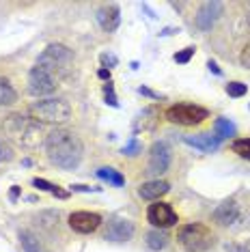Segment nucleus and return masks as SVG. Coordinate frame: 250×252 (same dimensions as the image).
I'll return each mask as SVG.
<instances>
[{
	"label": "nucleus",
	"mask_w": 250,
	"mask_h": 252,
	"mask_svg": "<svg viewBox=\"0 0 250 252\" xmlns=\"http://www.w3.org/2000/svg\"><path fill=\"white\" fill-rule=\"evenodd\" d=\"M97 78H101V80H108V82H110L112 73H110V69H104V67H101V69L97 71Z\"/></svg>",
	"instance_id": "nucleus-36"
},
{
	"label": "nucleus",
	"mask_w": 250,
	"mask_h": 252,
	"mask_svg": "<svg viewBox=\"0 0 250 252\" xmlns=\"http://www.w3.org/2000/svg\"><path fill=\"white\" fill-rule=\"evenodd\" d=\"M207 67H209V71H214V73H216V76H222V71H220V67L216 65V61H209V63H207Z\"/></svg>",
	"instance_id": "nucleus-37"
},
{
	"label": "nucleus",
	"mask_w": 250,
	"mask_h": 252,
	"mask_svg": "<svg viewBox=\"0 0 250 252\" xmlns=\"http://www.w3.org/2000/svg\"><path fill=\"white\" fill-rule=\"evenodd\" d=\"M246 93H248V87L244 82H237V80H235V82L226 84V95H229V97H244Z\"/></svg>",
	"instance_id": "nucleus-27"
},
{
	"label": "nucleus",
	"mask_w": 250,
	"mask_h": 252,
	"mask_svg": "<svg viewBox=\"0 0 250 252\" xmlns=\"http://www.w3.org/2000/svg\"><path fill=\"white\" fill-rule=\"evenodd\" d=\"M121 153H123V156H127V158H136V156H140V153H143V142L136 138V136H132L127 145H125V147L121 149Z\"/></svg>",
	"instance_id": "nucleus-25"
},
{
	"label": "nucleus",
	"mask_w": 250,
	"mask_h": 252,
	"mask_svg": "<svg viewBox=\"0 0 250 252\" xmlns=\"http://www.w3.org/2000/svg\"><path fill=\"white\" fill-rule=\"evenodd\" d=\"M99 61H101V65H104V69H110V67H117V63L119 59L115 54H110V52H104L99 56Z\"/></svg>",
	"instance_id": "nucleus-30"
},
{
	"label": "nucleus",
	"mask_w": 250,
	"mask_h": 252,
	"mask_svg": "<svg viewBox=\"0 0 250 252\" xmlns=\"http://www.w3.org/2000/svg\"><path fill=\"white\" fill-rule=\"evenodd\" d=\"M18 101V93L11 87V82L7 78L0 76V106H11Z\"/></svg>",
	"instance_id": "nucleus-20"
},
{
	"label": "nucleus",
	"mask_w": 250,
	"mask_h": 252,
	"mask_svg": "<svg viewBox=\"0 0 250 252\" xmlns=\"http://www.w3.org/2000/svg\"><path fill=\"white\" fill-rule=\"evenodd\" d=\"M20 242H22V246H24L26 252H41L39 239L31 231H20Z\"/></svg>",
	"instance_id": "nucleus-23"
},
{
	"label": "nucleus",
	"mask_w": 250,
	"mask_h": 252,
	"mask_svg": "<svg viewBox=\"0 0 250 252\" xmlns=\"http://www.w3.org/2000/svg\"><path fill=\"white\" fill-rule=\"evenodd\" d=\"M97 22L101 26V31L106 32H115L119 24H121V11L117 4H104L97 9Z\"/></svg>",
	"instance_id": "nucleus-15"
},
{
	"label": "nucleus",
	"mask_w": 250,
	"mask_h": 252,
	"mask_svg": "<svg viewBox=\"0 0 250 252\" xmlns=\"http://www.w3.org/2000/svg\"><path fill=\"white\" fill-rule=\"evenodd\" d=\"M138 93H140V95L151 97V99H164V95H160V93H153V91H151V89H147V87H140V89H138Z\"/></svg>",
	"instance_id": "nucleus-34"
},
{
	"label": "nucleus",
	"mask_w": 250,
	"mask_h": 252,
	"mask_svg": "<svg viewBox=\"0 0 250 252\" xmlns=\"http://www.w3.org/2000/svg\"><path fill=\"white\" fill-rule=\"evenodd\" d=\"M240 218V205H237L235 198H229V200H222L218 207L214 209L212 214V220L220 226H231L233 222Z\"/></svg>",
	"instance_id": "nucleus-13"
},
{
	"label": "nucleus",
	"mask_w": 250,
	"mask_h": 252,
	"mask_svg": "<svg viewBox=\"0 0 250 252\" xmlns=\"http://www.w3.org/2000/svg\"><path fill=\"white\" fill-rule=\"evenodd\" d=\"M45 153L54 166H59L62 170H73L82 162L84 145L78 134L59 127L45 136Z\"/></svg>",
	"instance_id": "nucleus-1"
},
{
	"label": "nucleus",
	"mask_w": 250,
	"mask_h": 252,
	"mask_svg": "<svg viewBox=\"0 0 250 252\" xmlns=\"http://www.w3.org/2000/svg\"><path fill=\"white\" fill-rule=\"evenodd\" d=\"M32 186L39 188V190H43V192H50L52 196L61 198V200L69 198V192H67V190H61L59 186H54V183H50V181H45V179H39V177H35V179H32Z\"/></svg>",
	"instance_id": "nucleus-22"
},
{
	"label": "nucleus",
	"mask_w": 250,
	"mask_h": 252,
	"mask_svg": "<svg viewBox=\"0 0 250 252\" xmlns=\"http://www.w3.org/2000/svg\"><path fill=\"white\" fill-rule=\"evenodd\" d=\"M104 99H106L108 106L119 108V101H117V95H115V87H112V82H106L104 84Z\"/></svg>",
	"instance_id": "nucleus-29"
},
{
	"label": "nucleus",
	"mask_w": 250,
	"mask_h": 252,
	"mask_svg": "<svg viewBox=\"0 0 250 252\" xmlns=\"http://www.w3.org/2000/svg\"><path fill=\"white\" fill-rule=\"evenodd\" d=\"M177 242L186 252H207L216 246V235L209 226L192 222V224H184L177 231Z\"/></svg>",
	"instance_id": "nucleus-3"
},
{
	"label": "nucleus",
	"mask_w": 250,
	"mask_h": 252,
	"mask_svg": "<svg viewBox=\"0 0 250 252\" xmlns=\"http://www.w3.org/2000/svg\"><path fill=\"white\" fill-rule=\"evenodd\" d=\"M71 192H101V188H93V186H82V183H73Z\"/></svg>",
	"instance_id": "nucleus-33"
},
{
	"label": "nucleus",
	"mask_w": 250,
	"mask_h": 252,
	"mask_svg": "<svg viewBox=\"0 0 250 252\" xmlns=\"http://www.w3.org/2000/svg\"><path fill=\"white\" fill-rule=\"evenodd\" d=\"M184 142L190 147L198 149L203 153H212L220 147V140L214 134H196V136H184Z\"/></svg>",
	"instance_id": "nucleus-16"
},
{
	"label": "nucleus",
	"mask_w": 250,
	"mask_h": 252,
	"mask_svg": "<svg viewBox=\"0 0 250 252\" xmlns=\"http://www.w3.org/2000/svg\"><path fill=\"white\" fill-rule=\"evenodd\" d=\"M231 151L244 159H250V138H237L231 142Z\"/></svg>",
	"instance_id": "nucleus-24"
},
{
	"label": "nucleus",
	"mask_w": 250,
	"mask_h": 252,
	"mask_svg": "<svg viewBox=\"0 0 250 252\" xmlns=\"http://www.w3.org/2000/svg\"><path fill=\"white\" fill-rule=\"evenodd\" d=\"M147 220L153 224V228H162L164 231V228H170V226L177 224L179 218L168 203L156 200V203L149 205V209H147Z\"/></svg>",
	"instance_id": "nucleus-9"
},
{
	"label": "nucleus",
	"mask_w": 250,
	"mask_h": 252,
	"mask_svg": "<svg viewBox=\"0 0 250 252\" xmlns=\"http://www.w3.org/2000/svg\"><path fill=\"white\" fill-rule=\"evenodd\" d=\"M37 65L43 67V69L48 73H52V76H56V73H67L73 65V52L62 43H50L48 48L39 54Z\"/></svg>",
	"instance_id": "nucleus-5"
},
{
	"label": "nucleus",
	"mask_w": 250,
	"mask_h": 252,
	"mask_svg": "<svg viewBox=\"0 0 250 252\" xmlns=\"http://www.w3.org/2000/svg\"><path fill=\"white\" fill-rule=\"evenodd\" d=\"M13 158H15L13 147H11L7 140H0V164H2V162H11Z\"/></svg>",
	"instance_id": "nucleus-28"
},
{
	"label": "nucleus",
	"mask_w": 250,
	"mask_h": 252,
	"mask_svg": "<svg viewBox=\"0 0 250 252\" xmlns=\"http://www.w3.org/2000/svg\"><path fill=\"white\" fill-rule=\"evenodd\" d=\"M97 177H99L101 181H108L110 186H115V188L125 186V177L119 173V170L110 168V166H104V168H99V170H97Z\"/></svg>",
	"instance_id": "nucleus-21"
},
{
	"label": "nucleus",
	"mask_w": 250,
	"mask_h": 252,
	"mask_svg": "<svg viewBox=\"0 0 250 252\" xmlns=\"http://www.w3.org/2000/svg\"><path fill=\"white\" fill-rule=\"evenodd\" d=\"M209 117V110L196 104H175L166 110V119L177 125H198Z\"/></svg>",
	"instance_id": "nucleus-6"
},
{
	"label": "nucleus",
	"mask_w": 250,
	"mask_h": 252,
	"mask_svg": "<svg viewBox=\"0 0 250 252\" xmlns=\"http://www.w3.org/2000/svg\"><path fill=\"white\" fill-rule=\"evenodd\" d=\"M168 239H170V235L166 231H162V228H151V231L147 233V246H149L151 250H156V252L166 248Z\"/></svg>",
	"instance_id": "nucleus-18"
},
{
	"label": "nucleus",
	"mask_w": 250,
	"mask_h": 252,
	"mask_svg": "<svg viewBox=\"0 0 250 252\" xmlns=\"http://www.w3.org/2000/svg\"><path fill=\"white\" fill-rule=\"evenodd\" d=\"M235 125H233L229 119H224V117H220V119H216L214 121V136L218 138L220 142L226 140V138H233L235 136Z\"/></svg>",
	"instance_id": "nucleus-19"
},
{
	"label": "nucleus",
	"mask_w": 250,
	"mask_h": 252,
	"mask_svg": "<svg viewBox=\"0 0 250 252\" xmlns=\"http://www.w3.org/2000/svg\"><path fill=\"white\" fill-rule=\"evenodd\" d=\"M224 11V4L218 2V0H207L203 2L196 11V18H194V24L198 31H212V26L218 22V18L222 15Z\"/></svg>",
	"instance_id": "nucleus-11"
},
{
	"label": "nucleus",
	"mask_w": 250,
	"mask_h": 252,
	"mask_svg": "<svg viewBox=\"0 0 250 252\" xmlns=\"http://www.w3.org/2000/svg\"><path fill=\"white\" fill-rule=\"evenodd\" d=\"M69 226L80 235H89L101 226V216L93 211H73L69 216Z\"/></svg>",
	"instance_id": "nucleus-12"
},
{
	"label": "nucleus",
	"mask_w": 250,
	"mask_h": 252,
	"mask_svg": "<svg viewBox=\"0 0 250 252\" xmlns=\"http://www.w3.org/2000/svg\"><path fill=\"white\" fill-rule=\"evenodd\" d=\"M194 52H196L194 45H188V48H184V50H179V52L173 54V61L179 63V65H186V63H190V59L194 56Z\"/></svg>",
	"instance_id": "nucleus-26"
},
{
	"label": "nucleus",
	"mask_w": 250,
	"mask_h": 252,
	"mask_svg": "<svg viewBox=\"0 0 250 252\" xmlns=\"http://www.w3.org/2000/svg\"><path fill=\"white\" fill-rule=\"evenodd\" d=\"M20 190H22L20 186H11V192H9V198H11V203H15V200H18V196H20Z\"/></svg>",
	"instance_id": "nucleus-35"
},
{
	"label": "nucleus",
	"mask_w": 250,
	"mask_h": 252,
	"mask_svg": "<svg viewBox=\"0 0 250 252\" xmlns=\"http://www.w3.org/2000/svg\"><path fill=\"white\" fill-rule=\"evenodd\" d=\"M170 159H173V151H170V147L166 142L164 140L153 142L149 149V162H147L145 173L149 177H157V179H160V175H164L168 170Z\"/></svg>",
	"instance_id": "nucleus-7"
},
{
	"label": "nucleus",
	"mask_w": 250,
	"mask_h": 252,
	"mask_svg": "<svg viewBox=\"0 0 250 252\" xmlns=\"http://www.w3.org/2000/svg\"><path fill=\"white\" fill-rule=\"evenodd\" d=\"M157 117H160V112H157L156 106L145 108V110L138 114V119H136L134 129L136 131H140V129H153V127H156V123H157Z\"/></svg>",
	"instance_id": "nucleus-17"
},
{
	"label": "nucleus",
	"mask_w": 250,
	"mask_h": 252,
	"mask_svg": "<svg viewBox=\"0 0 250 252\" xmlns=\"http://www.w3.org/2000/svg\"><path fill=\"white\" fill-rule=\"evenodd\" d=\"M2 131L9 136L13 142H18L24 149H35L43 136V125L35 119L22 117V114H11L4 119Z\"/></svg>",
	"instance_id": "nucleus-2"
},
{
	"label": "nucleus",
	"mask_w": 250,
	"mask_h": 252,
	"mask_svg": "<svg viewBox=\"0 0 250 252\" xmlns=\"http://www.w3.org/2000/svg\"><path fill=\"white\" fill-rule=\"evenodd\" d=\"M240 65L246 67V69H250V43H246V48L242 50V54H240Z\"/></svg>",
	"instance_id": "nucleus-32"
},
{
	"label": "nucleus",
	"mask_w": 250,
	"mask_h": 252,
	"mask_svg": "<svg viewBox=\"0 0 250 252\" xmlns=\"http://www.w3.org/2000/svg\"><path fill=\"white\" fill-rule=\"evenodd\" d=\"M170 192V183L164 181V179H151V181H145L138 186V196L145 198V200H160L164 194Z\"/></svg>",
	"instance_id": "nucleus-14"
},
{
	"label": "nucleus",
	"mask_w": 250,
	"mask_h": 252,
	"mask_svg": "<svg viewBox=\"0 0 250 252\" xmlns=\"http://www.w3.org/2000/svg\"><path fill=\"white\" fill-rule=\"evenodd\" d=\"M134 231H136V226L132 220H127V218H112L104 228V239L106 242L123 244L134 237Z\"/></svg>",
	"instance_id": "nucleus-10"
},
{
	"label": "nucleus",
	"mask_w": 250,
	"mask_h": 252,
	"mask_svg": "<svg viewBox=\"0 0 250 252\" xmlns=\"http://www.w3.org/2000/svg\"><path fill=\"white\" fill-rule=\"evenodd\" d=\"M56 78L52 73H48L43 67L35 65L31 71H28V93L32 97H45V95H52L56 91Z\"/></svg>",
	"instance_id": "nucleus-8"
},
{
	"label": "nucleus",
	"mask_w": 250,
	"mask_h": 252,
	"mask_svg": "<svg viewBox=\"0 0 250 252\" xmlns=\"http://www.w3.org/2000/svg\"><path fill=\"white\" fill-rule=\"evenodd\" d=\"M31 117L39 123H65L71 117V106L67 99L61 97H48V99H39L28 108Z\"/></svg>",
	"instance_id": "nucleus-4"
},
{
	"label": "nucleus",
	"mask_w": 250,
	"mask_h": 252,
	"mask_svg": "<svg viewBox=\"0 0 250 252\" xmlns=\"http://www.w3.org/2000/svg\"><path fill=\"white\" fill-rule=\"evenodd\" d=\"M226 252H250V242L248 244H226Z\"/></svg>",
	"instance_id": "nucleus-31"
}]
</instances>
